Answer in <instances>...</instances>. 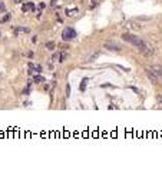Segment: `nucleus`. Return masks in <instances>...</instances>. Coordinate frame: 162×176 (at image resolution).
<instances>
[{
	"instance_id": "obj_1",
	"label": "nucleus",
	"mask_w": 162,
	"mask_h": 176,
	"mask_svg": "<svg viewBox=\"0 0 162 176\" xmlns=\"http://www.w3.org/2000/svg\"><path fill=\"white\" fill-rule=\"evenodd\" d=\"M122 39H123L125 42L131 43L132 46H135V47H136L142 54H145V56H151V54H154V47H152L149 43L144 42L142 39H139L138 36H134V34L125 33V34H122Z\"/></svg>"
},
{
	"instance_id": "obj_2",
	"label": "nucleus",
	"mask_w": 162,
	"mask_h": 176,
	"mask_svg": "<svg viewBox=\"0 0 162 176\" xmlns=\"http://www.w3.org/2000/svg\"><path fill=\"white\" fill-rule=\"evenodd\" d=\"M76 37V32L73 30V29H70V27H66L63 32H62V39L65 40V42H70V40H73Z\"/></svg>"
},
{
	"instance_id": "obj_3",
	"label": "nucleus",
	"mask_w": 162,
	"mask_h": 176,
	"mask_svg": "<svg viewBox=\"0 0 162 176\" xmlns=\"http://www.w3.org/2000/svg\"><path fill=\"white\" fill-rule=\"evenodd\" d=\"M105 47H106L108 50H113V52H119V50L122 49V46H121L119 43H115V42H108V43H105Z\"/></svg>"
},
{
	"instance_id": "obj_4",
	"label": "nucleus",
	"mask_w": 162,
	"mask_h": 176,
	"mask_svg": "<svg viewBox=\"0 0 162 176\" xmlns=\"http://www.w3.org/2000/svg\"><path fill=\"white\" fill-rule=\"evenodd\" d=\"M155 75H156V77L159 79V82L162 80V66H159V64H155V66H151L149 67Z\"/></svg>"
},
{
	"instance_id": "obj_5",
	"label": "nucleus",
	"mask_w": 162,
	"mask_h": 176,
	"mask_svg": "<svg viewBox=\"0 0 162 176\" xmlns=\"http://www.w3.org/2000/svg\"><path fill=\"white\" fill-rule=\"evenodd\" d=\"M146 76H148V79H149L152 83H158V82H159V79L156 77V75H155V73H154V72H152L149 67L146 69Z\"/></svg>"
},
{
	"instance_id": "obj_6",
	"label": "nucleus",
	"mask_w": 162,
	"mask_h": 176,
	"mask_svg": "<svg viewBox=\"0 0 162 176\" xmlns=\"http://www.w3.org/2000/svg\"><path fill=\"white\" fill-rule=\"evenodd\" d=\"M32 10H34V4L32 3V1H26L23 6H22V11L23 13H27V11H32Z\"/></svg>"
},
{
	"instance_id": "obj_7",
	"label": "nucleus",
	"mask_w": 162,
	"mask_h": 176,
	"mask_svg": "<svg viewBox=\"0 0 162 176\" xmlns=\"http://www.w3.org/2000/svg\"><path fill=\"white\" fill-rule=\"evenodd\" d=\"M78 13H79L78 9H72V10H70V9H66V16H67V17H75Z\"/></svg>"
},
{
	"instance_id": "obj_8",
	"label": "nucleus",
	"mask_w": 162,
	"mask_h": 176,
	"mask_svg": "<svg viewBox=\"0 0 162 176\" xmlns=\"http://www.w3.org/2000/svg\"><path fill=\"white\" fill-rule=\"evenodd\" d=\"M19 32L29 33V27H14V36H17V34H19Z\"/></svg>"
},
{
	"instance_id": "obj_9",
	"label": "nucleus",
	"mask_w": 162,
	"mask_h": 176,
	"mask_svg": "<svg viewBox=\"0 0 162 176\" xmlns=\"http://www.w3.org/2000/svg\"><path fill=\"white\" fill-rule=\"evenodd\" d=\"M86 83H88V79L85 77V79L82 80V83H80V86H79V89H80V92H85V90H86Z\"/></svg>"
},
{
	"instance_id": "obj_10",
	"label": "nucleus",
	"mask_w": 162,
	"mask_h": 176,
	"mask_svg": "<svg viewBox=\"0 0 162 176\" xmlns=\"http://www.w3.org/2000/svg\"><path fill=\"white\" fill-rule=\"evenodd\" d=\"M52 59H53L55 62H62V60H63V59H62V53H55Z\"/></svg>"
},
{
	"instance_id": "obj_11",
	"label": "nucleus",
	"mask_w": 162,
	"mask_h": 176,
	"mask_svg": "<svg viewBox=\"0 0 162 176\" xmlns=\"http://www.w3.org/2000/svg\"><path fill=\"white\" fill-rule=\"evenodd\" d=\"M34 82H36V83H43V82H45V77L40 76V75H34Z\"/></svg>"
},
{
	"instance_id": "obj_12",
	"label": "nucleus",
	"mask_w": 162,
	"mask_h": 176,
	"mask_svg": "<svg viewBox=\"0 0 162 176\" xmlns=\"http://www.w3.org/2000/svg\"><path fill=\"white\" fill-rule=\"evenodd\" d=\"M45 47H46L47 50H55V43H53V42H47V43L45 44Z\"/></svg>"
},
{
	"instance_id": "obj_13",
	"label": "nucleus",
	"mask_w": 162,
	"mask_h": 176,
	"mask_svg": "<svg viewBox=\"0 0 162 176\" xmlns=\"http://www.w3.org/2000/svg\"><path fill=\"white\" fill-rule=\"evenodd\" d=\"M10 17H11V14H10V13H6V14L3 16V19H1V23H7V21L10 20Z\"/></svg>"
},
{
	"instance_id": "obj_14",
	"label": "nucleus",
	"mask_w": 162,
	"mask_h": 176,
	"mask_svg": "<svg viewBox=\"0 0 162 176\" xmlns=\"http://www.w3.org/2000/svg\"><path fill=\"white\" fill-rule=\"evenodd\" d=\"M4 10H6V6L3 1H0V11H4Z\"/></svg>"
},
{
	"instance_id": "obj_15",
	"label": "nucleus",
	"mask_w": 162,
	"mask_h": 176,
	"mask_svg": "<svg viewBox=\"0 0 162 176\" xmlns=\"http://www.w3.org/2000/svg\"><path fill=\"white\" fill-rule=\"evenodd\" d=\"M34 72H37V73H40V72H42V67H40L39 64H37V66H34Z\"/></svg>"
},
{
	"instance_id": "obj_16",
	"label": "nucleus",
	"mask_w": 162,
	"mask_h": 176,
	"mask_svg": "<svg viewBox=\"0 0 162 176\" xmlns=\"http://www.w3.org/2000/svg\"><path fill=\"white\" fill-rule=\"evenodd\" d=\"M50 6H52V7H56V6H57V0H52V1H50Z\"/></svg>"
},
{
	"instance_id": "obj_17",
	"label": "nucleus",
	"mask_w": 162,
	"mask_h": 176,
	"mask_svg": "<svg viewBox=\"0 0 162 176\" xmlns=\"http://www.w3.org/2000/svg\"><path fill=\"white\" fill-rule=\"evenodd\" d=\"M96 4H98V0H90V6L92 7H95Z\"/></svg>"
},
{
	"instance_id": "obj_18",
	"label": "nucleus",
	"mask_w": 162,
	"mask_h": 176,
	"mask_svg": "<svg viewBox=\"0 0 162 176\" xmlns=\"http://www.w3.org/2000/svg\"><path fill=\"white\" fill-rule=\"evenodd\" d=\"M45 7H46V4H45V3H40V4H39V10H43Z\"/></svg>"
},
{
	"instance_id": "obj_19",
	"label": "nucleus",
	"mask_w": 162,
	"mask_h": 176,
	"mask_svg": "<svg viewBox=\"0 0 162 176\" xmlns=\"http://www.w3.org/2000/svg\"><path fill=\"white\" fill-rule=\"evenodd\" d=\"M66 92H67L66 96H69V95H70V86H69V85H67V87H66Z\"/></svg>"
},
{
	"instance_id": "obj_20",
	"label": "nucleus",
	"mask_w": 162,
	"mask_h": 176,
	"mask_svg": "<svg viewBox=\"0 0 162 176\" xmlns=\"http://www.w3.org/2000/svg\"><path fill=\"white\" fill-rule=\"evenodd\" d=\"M158 102H159V103H161V105H162V97H161V96L158 97Z\"/></svg>"
},
{
	"instance_id": "obj_21",
	"label": "nucleus",
	"mask_w": 162,
	"mask_h": 176,
	"mask_svg": "<svg viewBox=\"0 0 162 176\" xmlns=\"http://www.w3.org/2000/svg\"><path fill=\"white\" fill-rule=\"evenodd\" d=\"M0 36H1V34H0Z\"/></svg>"
}]
</instances>
